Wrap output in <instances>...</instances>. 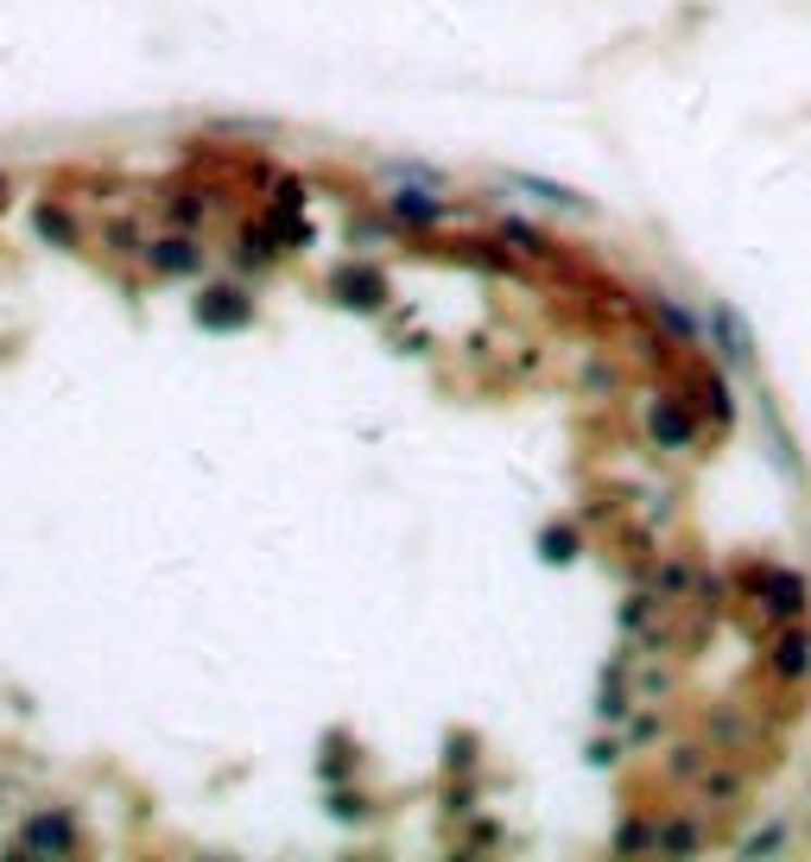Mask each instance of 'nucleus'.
Masks as SVG:
<instances>
[{
	"label": "nucleus",
	"mask_w": 811,
	"mask_h": 862,
	"mask_svg": "<svg viewBox=\"0 0 811 862\" xmlns=\"http://www.w3.org/2000/svg\"><path fill=\"white\" fill-rule=\"evenodd\" d=\"M20 850H26V857H76V825L64 812L26 819V825H20Z\"/></svg>",
	"instance_id": "obj_1"
}]
</instances>
